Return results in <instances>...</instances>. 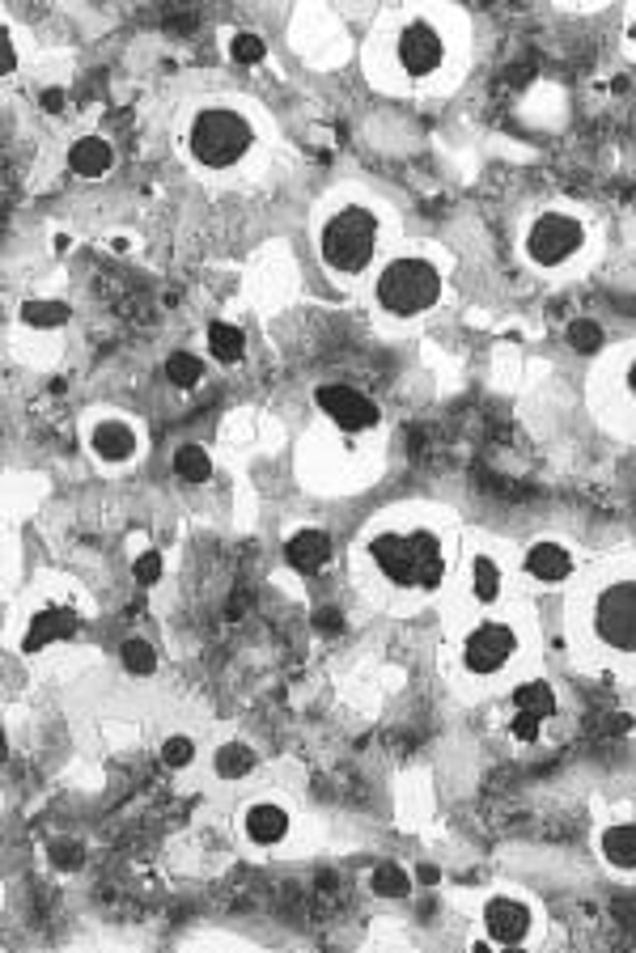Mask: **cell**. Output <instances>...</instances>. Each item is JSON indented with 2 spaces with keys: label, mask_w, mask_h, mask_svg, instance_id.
I'll return each instance as SVG.
<instances>
[{
  "label": "cell",
  "mask_w": 636,
  "mask_h": 953,
  "mask_svg": "<svg viewBox=\"0 0 636 953\" xmlns=\"http://www.w3.org/2000/svg\"><path fill=\"white\" fill-rule=\"evenodd\" d=\"M68 166H73L81 178H98V174L111 170V145L98 140V136H85L73 145V153H68Z\"/></svg>",
  "instance_id": "cell-12"
},
{
  "label": "cell",
  "mask_w": 636,
  "mask_h": 953,
  "mask_svg": "<svg viewBox=\"0 0 636 953\" xmlns=\"http://www.w3.org/2000/svg\"><path fill=\"white\" fill-rule=\"evenodd\" d=\"M514 708L547 721V716H556V695H552L547 682H522V687L514 691Z\"/></svg>",
  "instance_id": "cell-15"
},
{
  "label": "cell",
  "mask_w": 636,
  "mask_h": 953,
  "mask_svg": "<svg viewBox=\"0 0 636 953\" xmlns=\"http://www.w3.org/2000/svg\"><path fill=\"white\" fill-rule=\"evenodd\" d=\"M162 759H166L170 767H183V763L191 759V742H187V737H170L166 750H162Z\"/></svg>",
  "instance_id": "cell-30"
},
{
  "label": "cell",
  "mask_w": 636,
  "mask_h": 953,
  "mask_svg": "<svg viewBox=\"0 0 636 953\" xmlns=\"http://www.w3.org/2000/svg\"><path fill=\"white\" fill-rule=\"evenodd\" d=\"M369 555H374L378 577L391 589H403V593L433 589L441 577H446V551H441V538L433 530L382 534V538H374Z\"/></svg>",
  "instance_id": "cell-1"
},
{
  "label": "cell",
  "mask_w": 636,
  "mask_h": 953,
  "mask_svg": "<svg viewBox=\"0 0 636 953\" xmlns=\"http://www.w3.org/2000/svg\"><path fill=\"white\" fill-rule=\"evenodd\" d=\"M526 568H530V577H535V581L556 585V581L569 577L573 560H569V551H564V547H556V543H539V547H530Z\"/></svg>",
  "instance_id": "cell-11"
},
{
  "label": "cell",
  "mask_w": 636,
  "mask_h": 953,
  "mask_svg": "<svg viewBox=\"0 0 636 953\" xmlns=\"http://www.w3.org/2000/svg\"><path fill=\"white\" fill-rule=\"evenodd\" d=\"M234 60L259 64L263 60V39H255V34H238V39H234Z\"/></svg>",
  "instance_id": "cell-28"
},
{
  "label": "cell",
  "mask_w": 636,
  "mask_h": 953,
  "mask_svg": "<svg viewBox=\"0 0 636 953\" xmlns=\"http://www.w3.org/2000/svg\"><path fill=\"white\" fill-rule=\"evenodd\" d=\"M64 318H68L64 301H30L26 305V322H30V327H60Z\"/></svg>",
  "instance_id": "cell-24"
},
{
  "label": "cell",
  "mask_w": 636,
  "mask_h": 953,
  "mask_svg": "<svg viewBox=\"0 0 636 953\" xmlns=\"http://www.w3.org/2000/svg\"><path fill=\"white\" fill-rule=\"evenodd\" d=\"M441 293V276L429 259H395L386 272L378 276V305L386 314H399V318H412V314H424L429 305L437 301Z\"/></svg>",
  "instance_id": "cell-3"
},
{
  "label": "cell",
  "mask_w": 636,
  "mask_h": 953,
  "mask_svg": "<svg viewBox=\"0 0 636 953\" xmlns=\"http://www.w3.org/2000/svg\"><path fill=\"white\" fill-rule=\"evenodd\" d=\"M208 471H212V462H208V454L200 445H183L179 454H174V475L179 479L200 483V479H208Z\"/></svg>",
  "instance_id": "cell-21"
},
{
  "label": "cell",
  "mask_w": 636,
  "mask_h": 953,
  "mask_svg": "<svg viewBox=\"0 0 636 953\" xmlns=\"http://www.w3.org/2000/svg\"><path fill=\"white\" fill-rule=\"evenodd\" d=\"M632 39H636V22H632Z\"/></svg>",
  "instance_id": "cell-35"
},
{
  "label": "cell",
  "mask_w": 636,
  "mask_h": 953,
  "mask_svg": "<svg viewBox=\"0 0 636 953\" xmlns=\"http://www.w3.org/2000/svg\"><path fill=\"white\" fill-rule=\"evenodd\" d=\"M246 831H251L255 843H276V839H285L289 818H285V809H276V805H255L251 818H246Z\"/></svg>",
  "instance_id": "cell-14"
},
{
  "label": "cell",
  "mask_w": 636,
  "mask_h": 953,
  "mask_svg": "<svg viewBox=\"0 0 636 953\" xmlns=\"http://www.w3.org/2000/svg\"><path fill=\"white\" fill-rule=\"evenodd\" d=\"M123 665H128V670H136V674H149L153 665H157V653L149 649L145 640H128V644H123Z\"/></svg>",
  "instance_id": "cell-27"
},
{
  "label": "cell",
  "mask_w": 636,
  "mask_h": 953,
  "mask_svg": "<svg viewBox=\"0 0 636 953\" xmlns=\"http://www.w3.org/2000/svg\"><path fill=\"white\" fill-rule=\"evenodd\" d=\"M374 890L382 894V898H403L412 890V881H408V873H403L399 865H378L374 869Z\"/></svg>",
  "instance_id": "cell-22"
},
{
  "label": "cell",
  "mask_w": 636,
  "mask_h": 953,
  "mask_svg": "<svg viewBox=\"0 0 636 953\" xmlns=\"http://www.w3.org/2000/svg\"><path fill=\"white\" fill-rule=\"evenodd\" d=\"M399 60L412 77H429L441 64V39L429 26H408V34H403V43H399Z\"/></svg>",
  "instance_id": "cell-10"
},
{
  "label": "cell",
  "mask_w": 636,
  "mask_h": 953,
  "mask_svg": "<svg viewBox=\"0 0 636 953\" xmlns=\"http://www.w3.org/2000/svg\"><path fill=\"white\" fill-rule=\"evenodd\" d=\"M577 242H581L577 221L560 217V212H547V217H539L535 225H530V233H526L530 259L543 263V267H556L560 259H569L577 250Z\"/></svg>",
  "instance_id": "cell-7"
},
{
  "label": "cell",
  "mask_w": 636,
  "mask_h": 953,
  "mask_svg": "<svg viewBox=\"0 0 636 953\" xmlns=\"http://www.w3.org/2000/svg\"><path fill=\"white\" fill-rule=\"evenodd\" d=\"M208 344H212V356H217V361H238L242 356V331L229 327V322H212Z\"/></svg>",
  "instance_id": "cell-19"
},
{
  "label": "cell",
  "mask_w": 636,
  "mask_h": 953,
  "mask_svg": "<svg viewBox=\"0 0 636 953\" xmlns=\"http://www.w3.org/2000/svg\"><path fill=\"white\" fill-rule=\"evenodd\" d=\"M488 932L497 945H522L530 937V907H522L518 898H492L488 903Z\"/></svg>",
  "instance_id": "cell-9"
},
{
  "label": "cell",
  "mask_w": 636,
  "mask_h": 953,
  "mask_svg": "<svg viewBox=\"0 0 636 953\" xmlns=\"http://www.w3.org/2000/svg\"><path fill=\"white\" fill-rule=\"evenodd\" d=\"M628 390H632V399H636V365L628 369Z\"/></svg>",
  "instance_id": "cell-34"
},
{
  "label": "cell",
  "mask_w": 636,
  "mask_h": 953,
  "mask_svg": "<svg viewBox=\"0 0 636 953\" xmlns=\"http://www.w3.org/2000/svg\"><path fill=\"white\" fill-rule=\"evenodd\" d=\"M73 627H77L73 615H39V619H34V627H30V636H26V649H39V644H47V640L68 636Z\"/></svg>",
  "instance_id": "cell-20"
},
{
  "label": "cell",
  "mask_w": 636,
  "mask_h": 953,
  "mask_svg": "<svg viewBox=\"0 0 636 953\" xmlns=\"http://www.w3.org/2000/svg\"><path fill=\"white\" fill-rule=\"evenodd\" d=\"M51 860L64 865V869H77L81 865V848H77V843H56V848H51Z\"/></svg>",
  "instance_id": "cell-32"
},
{
  "label": "cell",
  "mask_w": 636,
  "mask_h": 953,
  "mask_svg": "<svg viewBox=\"0 0 636 953\" xmlns=\"http://www.w3.org/2000/svg\"><path fill=\"white\" fill-rule=\"evenodd\" d=\"M509 729H514V737H518V742H535V737H539V716L518 712V716H514V725H509Z\"/></svg>",
  "instance_id": "cell-31"
},
{
  "label": "cell",
  "mask_w": 636,
  "mask_h": 953,
  "mask_svg": "<svg viewBox=\"0 0 636 953\" xmlns=\"http://www.w3.org/2000/svg\"><path fill=\"white\" fill-rule=\"evenodd\" d=\"M132 428H123V424H98L94 428V454L102 458H128L132 454Z\"/></svg>",
  "instance_id": "cell-16"
},
{
  "label": "cell",
  "mask_w": 636,
  "mask_h": 953,
  "mask_svg": "<svg viewBox=\"0 0 636 953\" xmlns=\"http://www.w3.org/2000/svg\"><path fill=\"white\" fill-rule=\"evenodd\" d=\"M200 373H204V369H200V361H196L191 352H174L170 361H166V377H170L174 386H196Z\"/></svg>",
  "instance_id": "cell-23"
},
{
  "label": "cell",
  "mask_w": 636,
  "mask_h": 953,
  "mask_svg": "<svg viewBox=\"0 0 636 953\" xmlns=\"http://www.w3.org/2000/svg\"><path fill=\"white\" fill-rule=\"evenodd\" d=\"M603 852H607V860H615V865L632 869L636 865V826H611V831L603 835Z\"/></svg>",
  "instance_id": "cell-18"
},
{
  "label": "cell",
  "mask_w": 636,
  "mask_h": 953,
  "mask_svg": "<svg viewBox=\"0 0 636 953\" xmlns=\"http://www.w3.org/2000/svg\"><path fill=\"white\" fill-rule=\"evenodd\" d=\"M289 560H293L297 568H306V572L323 568V564L331 560V538L318 534V530H302L297 538H289Z\"/></svg>",
  "instance_id": "cell-13"
},
{
  "label": "cell",
  "mask_w": 636,
  "mask_h": 953,
  "mask_svg": "<svg viewBox=\"0 0 636 953\" xmlns=\"http://www.w3.org/2000/svg\"><path fill=\"white\" fill-rule=\"evenodd\" d=\"M569 344L577 352H598V348H603V327H598V322L577 318V322H569Z\"/></svg>",
  "instance_id": "cell-25"
},
{
  "label": "cell",
  "mask_w": 636,
  "mask_h": 953,
  "mask_svg": "<svg viewBox=\"0 0 636 953\" xmlns=\"http://www.w3.org/2000/svg\"><path fill=\"white\" fill-rule=\"evenodd\" d=\"M514 649H518L514 627L488 619V623H480V627H471V632H467V640H463V665H467L471 674H497L501 665L514 657Z\"/></svg>",
  "instance_id": "cell-6"
},
{
  "label": "cell",
  "mask_w": 636,
  "mask_h": 953,
  "mask_svg": "<svg viewBox=\"0 0 636 953\" xmlns=\"http://www.w3.org/2000/svg\"><path fill=\"white\" fill-rule=\"evenodd\" d=\"M471 593L480 602H492L501 593V564L497 560H488V555H475V564H471Z\"/></svg>",
  "instance_id": "cell-17"
},
{
  "label": "cell",
  "mask_w": 636,
  "mask_h": 953,
  "mask_svg": "<svg viewBox=\"0 0 636 953\" xmlns=\"http://www.w3.org/2000/svg\"><path fill=\"white\" fill-rule=\"evenodd\" d=\"M157 577H162V555H157V551L140 555V560H136V581H140V585H153Z\"/></svg>",
  "instance_id": "cell-29"
},
{
  "label": "cell",
  "mask_w": 636,
  "mask_h": 953,
  "mask_svg": "<svg viewBox=\"0 0 636 953\" xmlns=\"http://www.w3.org/2000/svg\"><path fill=\"white\" fill-rule=\"evenodd\" d=\"M43 102H47V111H56V106H60V102H64V98H60V94H56V89H51V94H43Z\"/></svg>",
  "instance_id": "cell-33"
},
{
  "label": "cell",
  "mask_w": 636,
  "mask_h": 953,
  "mask_svg": "<svg viewBox=\"0 0 636 953\" xmlns=\"http://www.w3.org/2000/svg\"><path fill=\"white\" fill-rule=\"evenodd\" d=\"M594 632L615 653H636V577L615 581L594 602Z\"/></svg>",
  "instance_id": "cell-5"
},
{
  "label": "cell",
  "mask_w": 636,
  "mask_h": 953,
  "mask_svg": "<svg viewBox=\"0 0 636 953\" xmlns=\"http://www.w3.org/2000/svg\"><path fill=\"white\" fill-rule=\"evenodd\" d=\"M251 149V123L238 111H204L191 123V153H196L204 166H229Z\"/></svg>",
  "instance_id": "cell-4"
},
{
  "label": "cell",
  "mask_w": 636,
  "mask_h": 953,
  "mask_svg": "<svg viewBox=\"0 0 636 953\" xmlns=\"http://www.w3.org/2000/svg\"><path fill=\"white\" fill-rule=\"evenodd\" d=\"M251 763H255V754L251 750H246V746H225L221 754H217V771H221V776H246V771H251Z\"/></svg>",
  "instance_id": "cell-26"
},
{
  "label": "cell",
  "mask_w": 636,
  "mask_h": 953,
  "mask_svg": "<svg viewBox=\"0 0 636 953\" xmlns=\"http://www.w3.org/2000/svg\"><path fill=\"white\" fill-rule=\"evenodd\" d=\"M318 407H323L340 428H348V433H361V428L378 424V407L369 403L365 394L348 390V386H323L318 390Z\"/></svg>",
  "instance_id": "cell-8"
},
{
  "label": "cell",
  "mask_w": 636,
  "mask_h": 953,
  "mask_svg": "<svg viewBox=\"0 0 636 953\" xmlns=\"http://www.w3.org/2000/svg\"><path fill=\"white\" fill-rule=\"evenodd\" d=\"M378 250V221L369 208H344L335 212L323 229V263L340 276H357L369 267Z\"/></svg>",
  "instance_id": "cell-2"
}]
</instances>
